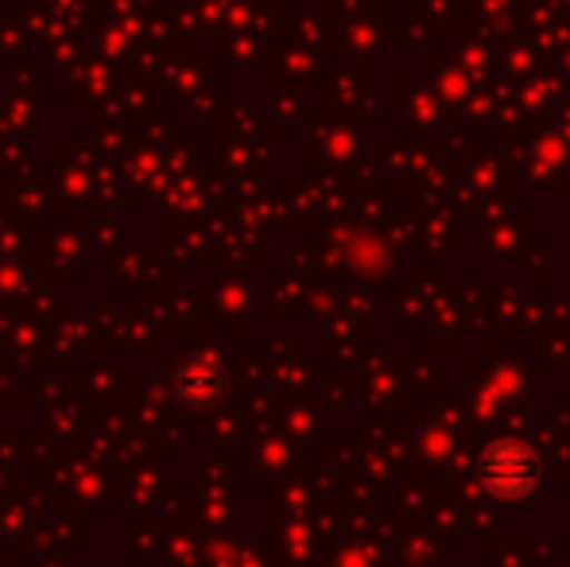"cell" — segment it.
<instances>
[{
	"instance_id": "obj_2",
	"label": "cell",
	"mask_w": 570,
	"mask_h": 567,
	"mask_svg": "<svg viewBox=\"0 0 570 567\" xmlns=\"http://www.w3.org/2000/svg\"><path fill=\"white\" fill-rule=\"evenodd\" d=\"M175 393L183 404H195V409H210L226 393V373L214 358H190L175 370Z\"/></svg>"
},
{
	"instance_id": "obj_1",
	"label": "cell",
	"mask_w": 570,
	"mask_h": 567,
	"mask_svg": "<svg viewBox=\"0 0 570 567\" xmlns=\"http://www.w3.org/2000/svg\"><path fill=\"white\" fill-rule=\"evenodd\" d=\"M478 475L497 498H524L535 482H540V459L528 451L524 443H493L478 462Z\"/></svg>"
}]
</instances>
